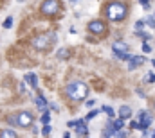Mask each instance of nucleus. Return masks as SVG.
<instances>
[{
	"mask_svg": "<svg viewBox=\"0 0 155 138\" xmlns=\"http://www.w3.org/2000/svg\"><path fill=\"white\" fill-rule=\"evenodd\" d=\"M139 124H141V129H148L150 124H152V115L148 111H139Z\"/></svg>",
	"mask_w": 155,
	"mask_h": 138,
	"instance_id": "0eeeda50",
	"label": "nucleus"
},
{
	"mask_svg": "<svg viewBox=\"0 0 155 138\" xmlns=\"http://www.w3.org/2000/svg\"><path fill=\"white\" fill-rule=\"evenodd\" d=\"M56 56H58L60 59H67V58L71 56V50H69V49H60V50L56 52Z\"/></svg>",
	"mask_w": 155,
	"mask_h": 138,
	"instance_id": "4468645a",
	"label": "nucleus"
},
{
	"mask_svg": "<svg viewBox=\"0 0 155 138\" xmlns=\"http://www.w3.org/2000/svg\"><path fill=\"white\" fill-rule=\"evenodd\" d=\"M56 39V34H40V36H36V38H33V41H31V45L36 49V50H45L52 41Z\"/></svg>",
	"mask_w": 155,
	"mask_h": 138,
	"instance_id": "7ed1b4c3",
	"label": "nucleus"
},
{
	"mask_svg": "<svg viewBox=\"0 0 155 138\" xmlns=\"http://www.w3.org/2000/svg\"><path fill=\"white\" fill-rule=\"evenodd\" d=\"M49 120H51V115H49V111H45V113L41 115V122H43V124H49Z\"/></svg>",
	"mask_w": 155,
	"mask_h": 138,
	"instance_id": "412c9836",
	"label": "nucleus"
},
{
	"mask_svg": "<svg viewBox=\"0 0 155 138\" xmlns=\"http://www.w3.org/2000/svg\"><path fill=\"white\" fill-rule=\"evenodd\" d=\"M36 106L41 109V113H45V111H47V99H45L43 95H38V97H36Z\"/></svg>",
	"mask_w": 155,
	"mask_h": 138,
	"instance_id": "9b49d317",
	"label": "nucleus"
},
{
	"mask_svg": "<svg viewBox=\"0 0 155 138\" xmlns=\"http://www.w3.org/2000/svg\"><path fill=\"white\" fill-rule=\"evenodd\" d=\"M130 127H132V129H141L139 120H132V122H130Z\"/></svg>",
	"mask_w": 155,
	"mask_h": 138,
	"instance_id": "5701e85b",
	"label": "nucleus"
},
{
	"mask_svg": "<svg viewBox=\"0 0 155 138\" xmlns=\"http://www.w3.org/2000/svg\"><path fill=\"white\" fill-rule=\"evenodd\" d=\"M107 16L112 20V22H119L126 16V7L121 4V2H114L107 7Z\"/></svg>",
	"mask_w": 155,
	"mask_h": 138,
	"instance_id": "f03ea898",
	"label": "nucleus"
},
{
	"mask_svg": "<svg viewBox=\"0 0 155 138\" xmlns=\"http://www.w3.org/2000/svg\"><path fill=\"white\" fill-rule=\"evenodd\" d=\"M41 135H43V136H49V135H51V126H49V124H45V126H43Z\"/></svg>",
	"mask_w": 155,
	"mask_h": 138,
	"instance_id": "4be33fe9",
	"label": "nucleus"
},
{
	"mask_svg": "<svg viewBox=\"0 0 155 138\" xmlns=\"http://www.w3.org/2000/svg\"><path fill=\"white\" fill-rule=\"evenodd\" d=\"M25 81H29L31 88H38V79H36L35 74H27V75H25Z\"/></svg>",
	"mask_w": 155,
	"mask_h": 138,
	"instance_id": "ddd939ff",
	"label": "nucleus"
},
{
	"mask_svg": "<svg viewBox=\"0 0 155 138\" xmlns=\"http://www.w3.org/2000/svg\"><path fill=\"white\" fill-rule=\"evenodd\" d=\"M146 81H150V83H155V74H150V75L146 77Z\"/></svg>",
	"mask_w": 155,
	"mask_h": 138,
	"instance_id": "cd10ccee",
	"label": "nucleus"
},
{
	"mask_svg": "<svg viewBox=\"0 0 155 138\" xmlns=\"http://www.w3.org/2000/svg\"><path fill=\"white\" fill-rule=\"evenodd\" d=\"M11 25H13V16H7L4 22V29H11Z\"/></svg>",
	"mask_w": 155,
	"mask_h": 138,
	"instance_id": "6ab92c4d",
	"label": "nucleus"
},
{
	"mask_svg": "<svg viewBox=\"0 0 155 138\" xmlns=\"http://www.w3.org/2000/svg\"><path fill=\"white\" fill-rule=\"evenodd\" d=\"M33 115L29 113V111H20L18 113V126L20 127H29L31 124H33Z\"/></svg>",
	"mask_w": 155,
	"mask_h": 138,
	"instance_id": "423d86ee",
	"label": "nucleus"
},
{
	"mask_svg": "<svg viewBox=\"0 0 155 138\" xmlns=\"http://www.w3.org/2000/svg\"><path fill=\"white\" fill-rule=\"evenodd\" d=\"M88 31H90L92 34H105L107 25H105V22H101V20H92V22L88 24Z\"/></svg>",
	"mask_w": 155,
	"mask_h": 138,
	"instance_id": "39448f33",
	"label": "nucleus"
},
{
	"mask_svg": "<svg viewBox=\"0 0 155 138\" xmlns=\"http://www.w3.org/2000/svg\"><path fill=\"white\" fill-rule=\"evenodd\" d=\"M97 113H99V111H97V109H92V111H90V113H88V115H87V118H85V120H90V118H94V117H96V115H97Z\"/></svg>",
	"mask_w": 155,
	"mask_h": 138,
	"instance_id": "b1692460",
	"label": "nucleus"
},
{
	"mask_svg": "<svg viewBox=\"0 0 155 138\" xmlns=\"http://www.w3.org/2000/svg\"><path fill=\"white\" fill-rule=\"evenodd\" d=\"M76 133L79 135V136H87V135H88V129H87V124H85V120H81V122L76 126Z\"/></svg>",
	"mask_w": 155,
	"mask_h": 138,
	"instance_id": "9d476101",
	"label": "nucleus"
},
{
	"mask_svg": "<svg viewBox=\"0 0 155 138\" xmlns=\"http://www.w3.org/2000/svg\"><path fill=\"white\" fill-rule=\"evenodd\" d=\"M152 65H153V68H155V59H153V61H152Z\"/></svg>",
	"mask_w": 155,
	"mask_h": 138,
	"instance_id": "7c9ffc66",
	"label": "nucleus"
},
{
	"mask_svg": "<svg viewBox=\"0 0 155 138\" xmlns=\"http://www.w3.org/2000/svg\"><path fill=\"white\" fill-rule=\"evenodd\" d=\"M71 2H72V4H78V2H79V0H71Z\"/></svg>",
	"mask_w": 155,
	"mask_h": 138,
	"instance_id": "c756f323",
	"label": "nucleus"
},
{
	"mask_svg": "<svg viewBox=\"0 0 155 138\" xmlns=\"http://www.w3.org/2000/svg\"><path fill=\"white\" fill-rule=\"evenodd\" d=\"M144 25H146V22H144V20H139V22L135 24V33L143 31V29H144Z\"/></svg>",
	"mask_w": 155,
	"mask_h": 138,
	"instance_id": "a211bd4d",
	"label": "nucleus"
},
{
	"mask_svg": "<svg viewBox=\"0 0 155 138\" xmlns=\"http://www.w3.org/2000/svg\"><path fill=\"white\" fill-rule=\"evenodd\" d=\"M144 22H146V25H148V27L155 29V16H146V18H144Z\"/></svg>",
	"mask_w": 155,
	"mask_h": 138,
	"instance_id": "f3484780",
	"label": "nucleus"
},
{
	"mask_svg": "<svg viewBox=\"0 0 155 138\" xmlns=\"http://www.w3.org/2000/svg\"><path fill=\"white\" fill-rule=\"evenodd\" d=\"M146 59L143 58V56H132L130 59H128V70H134L135 67H139V65H143Z\"/></svg>",
	"mask_w": 155,
	"mask_h": 138,
	"instance_id": "6e6552de",
	"label": "nucleus"
},
{
	"mask_svg": "<svg viewBox=\"0 0 155 138\" xmlns=\"http://www.w3.org/2000/svg\"><path fill=\"white\" fill-rule=\"evenodd\" d=\"M139 2H141V5H143L144 9H150V2H152V0H139Z\"/></svg>",
	"mask_w": 155,
	"mask_h": 138,
	"instance_id": "393cba45",
	"label": "nucleus"
},
{
	"mask_svg": "<svg viewBox=\"0 0 155 138\" xmlns=\"http://www.w3.org/2000/svg\"><path fill=\"white\" fill-rule=\"evenodd\" d=\"M60 11V2L58 0H45L43 4H41V13L43 14H56Z\"/></svg>",
	"mask_w": 155,
	"mask_h": 138,
	"instance_id": "20e7f679",
	"label": "nucleus"
},
{
	"mask_svg": "<svg viewBox=\"0 0 155 138\" xmlns=\"http://www.w3.org/2000/svg\"><path fill=\"white\" fill-rule=\"evenodd\" d=\"M153 136H155V133H153Z\"/></svg>",
	"mask_w": 155,
	"mask_h": 138,
	"instance_id": "473e14b6",
	"label": "nucleus"
},
{
	"mask_svg": "<svg viewBox=\"0 0 155 138\" xmlns=\"http://www.w3.org/2000/svg\"><path fill=\"white\" fill-rule=\"evenodd\" d=\"M18 2H25V0H18Z\"/></svg>",
	"mask_w": 155,
	"mask_h": 138,
	"instance_id": "2f4dec72",
	"label": "nucleus"
},
{
	"mask_svg": "<svg viewBox=\"0 0 155 138\" xmlns=\"http://www.w3.org/2000/svg\"><path fill=\"white\" fill-rule=\"evenodd\" d=\"M119 117H121V118H130V117H132V109H130V106H121V109H119Z\"/></svg>",
	"mask_w": 155,
	"mask_h": 138,
	"instance_id": "f8f14e48",
	"label": "nucleus"
},
{
	"mask_svg": "<svg viewBox=\"0 0 155 138\" xmlns=\"http://www.w3.org/2000/svg\"><path fill=\"white\" fill-rule=\"evenodd\" d=\"M0 136L2 138H15L16 133L15 131H9V129H4V131H0Z\"/></svg>",
	"mask_w": 155,
	"mask_h": 138,
	"instance_id": "dca6fc26",
	"label": "nucleus"
},
{
	"mask_svg": "<svg viewBox=\"0 0 155 138\" xmlns=\"http://www.w3.org/2000/svg\"><path fill=\"white\" fill-rule=\"evenodd\" d=\"M112 126H114V129H116V131L123 129V127H124V118H121V117H119V118H116V120L112 122Z\"/></svg>",
	"mask_w": 155,
	"mask_h": 138,
	"instance_id": "2eb2a0df",
	"label": "nucleus"
},
{
	"mask_svg": "<svg viewBox=\"0 0 155 138\" xmlns=\"http://www.w3.org/2000/svg\"><path fill=\"white\" fill-rule=\"evenodd\" d=\"M79 122H81V120H69V124H67V126H69V127H76Z\"/></svg>",
	"mask_w": 155,
	"mask_h": 138,
	"instance_id": "a878e982",
	"label": "nucleus"
},
{
	"mask_svg": "<svg viewBox=\"0 0 155 138\" xmlns=\"http://www.w3.org/2000/svg\"><path fill=\"white\" fill-rule=\"evenodd\" d=\"M65 92H67V95H69L71 99H74V101H83V99L88 95V86H87L85 83H81V81H72V83L67 84Z\"/></svg>",
	"mask_w": 155,
	"mask_h": 138,
	"instance_id": "f257e3e1",
	"label": "nucleus"
},
{
	"mask_svg": "<svg viewBox=\"0 0 155 138\" xmlns=\"http://www.w3.org/2000/svg\"><path fill=\"white\" fill-rule=\"evenodd\" d=\"M143 52H146V54H148V52H152V47H150L148 43H144V45H143Z\"/></svg>",
	"mask_w": 155,
	"mask_h": 138,
	"instance_id": "bb28decb",
	"label": "nucleus"
},
{
	"mask_svg": "<svg viewBox=\"0 0 155 138\" xmlns=\"http://www.w3.org/2000/svg\"><path fill=\"white\" fill-rule=\"evenodd\" d=\"M101 109H103V111H105V113H107V115H108V117H114V115H116V113H114V109H112V108H110V106H103V108H101Z\"/></svg>",
	"mask_w": 155,
	"mask_h": 138,
	"instance_id": "aec40b11",
	"label": "nucleus"
},
{
	"mask_svg": "<svg viewBox=\"0 0 155 138\" xmlns=\"http://www.w3.org/2000/svg\"><path fill=\"white\" fill-rule=\"evenodd\" d=\"M49 108H51L52 111H58V106H56V104H49Z\"/></svg>",
	"mask_w": 155,
	"mask_h": 138,
	"instance_id": "c85d7f7f",
	"label": "nucleus"
},
{
	"mask_svg": "<svg viewBox=\"0 0 155 138\" xmlns=\"http://www.w3.org/2000/svg\"><path fill=\"white\" fill-rule=\"evenodd\" d=\"M112 50L116 54H123V52H128V45L123 43V41H114L112 43Z\"/></svg>",
	"mask_w": 155,
	"mask_h": 138,
	"instance_id": "1a4fd4ad",
	"label": "nucleus"
}]
</instances>
